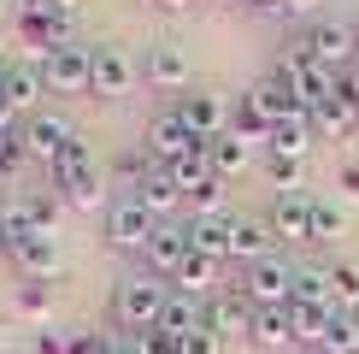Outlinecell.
Listing matches in <instances>:
<instances>
[{
    "instance_id": "cell-1",
    "label": "cell",
    "mask_w": 359,
    "mask_h": 354,
    "mask_svg": "<svg viewBox=\"0 0 359 354\" xmlns=\"http://www.w3.org/2000/svg\"><path fill=\"white\" fill-rule=\"evenodd\" d=\"M48 177H53V195L65 206H77V213H95V206L107 201V177H100V166H95V154H88L83 136L65 142V154L48 166Z\"/></svg>"
},
{
    "instance_id": "cell-2",
    "label": "cell",
    "mask_w": 359,
    "mask_h": 354,
    "mask_svg": "<svg viewBox=\"0 0 359 354\" xmlns=\"http://www.w3.org/2000/svg\"><path fill=\"white\" fill-rule=\"evenodd\" d=\"M165 301H171L165 277L136 272V277H124V284L112 289V319L124 324L130 336H136V331H154V324H159V313H165Z\"/></svg>"
},
{
    "instance_id": "cell-3",
    "label": "cell",
    "mask_w": 359,
    "mask_h": 354,
    "mask_svg": "<svg viewBox=\"0 0 359 354\" xmlns=\"http://www.w3.org/2000/svg\"><path fill=\"white\" fill-rule=\"evenodd\" d=\"M154 230H159V218L147 213L136 195H118V201L107 206V242L124 248V254H142V248L154 242Z\"/></svg>"
},
{
    "instance_id": "cell-4",
    "label": "cell",
    "mask_w": 359,
    "mask_h": 354,
    "mask_svg": "<svg viewBox=\"0 0 359 354\" xmlns=\"http://www.w3.org/2000/svg\"><path fill=\"white\" fill-rule=\"evenodd\" d=\"M130 83H136V59L118 48V41H100V48H88V95L118 100V95H130Z\"/></svg>"
},
{
    "instance_id": "cell-5",
    "label": "cell",
    "mask_w": 359,
    "mask_h": 354,
    "mask_svg": "<svg viewBox=\"0 0 359 354\" xmlns=\"http://www.w3.org/2000/svg\"><path fill=\"white\" fill-rule=\"evenodd\" d=\"M294 48H301L306 59H318L324 71H336V77H341V71L353 65L359 36H353L348 24H312V29H301V41H294Z\"/></svg>"
},
{
    "instance_id": "cell-6",
    "label": "cell",
    "mask_w": 359,
    "mask_h": 354,
    "mask_svg": "<svg viewBox=\"0 0 359 354\" xmlns=\"http://www.w3.org/2000/svg\"><path fill=\"white\" fill-rule=\"evenodd\" d=\"M242 295H248L253 307H289V295H294V272H289L277 254H265V260H253L248 272H242Z\"/></svg>"
},
{
    "instance_id": "cell-7",
    "label": "cell",
    "mask_w": 359,
    "mask_h": 354,
    "mask_svg": "<svg viewBox=\"0 0 359 354\" xmlns=\"http://www.w3.org/2000/svg\"><path fill=\"white\" fill-rule=\"evenodd\" d=\"M201 136L177 118V107L171 112H159L154 124H147V159H159V166H177V159H189V154H201Z\"/></svg>"
},
{
    "instance_id": "cell-8",
    "label": "cell",
    "mask_w": 359,
    "mask_h": 354,
    "mask_svg": "<svg viewBox=\"0 0 359 354\" xmlns=\"http://www.w3.org/2000/svg\"><path fill=\"white\" fill-rule=\"evenodd\" d=\"M177 118H183L201 142H212V136L230 130V100L212 95V88H194V95H177Z\"/></svg>"
},
{
    "instance_id": "cell-9",
    "label": "cell",
    "mask_w": 359,
    "mask_h": 354,
    "mask_svg": "<svg viewBox=\"0 0 359 354\" xmlns=\"http://www.w3.org/2000/svg\"><path fill=\"white\" fill-rule=\"evenodd\" d=\"M18 36H24V48H36V59H48L59 48H71V12H18Z\"/></svg>"
},
{
    "instance_id": "cell-10",
    "label": "cell",
    "mask_w": 359,
    "mask_h": 354,
    "mask_svg": "<svg viewBox=\"0 0 359 354\" xmlns=\"http://www.w3.org/2000/svg\"><path fill=\"white\" fill-rule=\"evenodd\" d=\"M18 130H24V148H29V159H41V166H53V159L65 154V142L77 136V130H71V118H59V112H29Z\"/></svg>"
},
{
    "instance_id": "cell-11",
    "label": "cell",
    "mask_w": 359,
    "mask_h": 354,
    "mask_svg": "<svg viewBox=\"0 0 359 354\" xmlns=\"http://www.w3.org/2000/svg\"><path fill=\"white\" fill-rule=\"evenodd\" d=\"M201 324L218 336V343H230V336H248V324H253V301H248L242 289H218L212 301H206Z\"/></svg>"
},
{
    "instance_id": "cell-12",
    "label": "cell",
    "mask_w": 359,
    "mask_h": 354,
    "mask_svg": "<svg viewBox=\"0 0 359 354\" xmlns=\"http://www.w3.org/2000/svg\"><path fill=\"white\" fill-rule=\"evenodd\" d=\"M41 83H48L53 95H83V88H88V48L71 41V48L48 53V59H41Z\"/></svg>"
},
{
    "instance_id": "cell-13",
    "label": "cell",
    "mask_w": 359,
    "mask_h": 354,
    "mask_svg": "<svg viewBox=\"0 0 359 354\" xmlns=\"http://www.w3.org/2000/svg\"><path fill=\"white\" fill-rule=\"evenodd\" d=\"M265 225H271L277 242H312V195H306V189L277 195L271 213H265Z\"/></svg>"
},
{
    "instance_id": "cell-14",
    "label": "cell",
    "mask_w": 359,
    "mask_h": 354,
    "mask_svg": "<svg viewBox=\"0 0 359 354\" xmlns=\"http://www.w3.org/2000/svg\"><path fill=\"white\" fill-rule=\"evenodd\" d=\"M142 77L154 83V88H171V95H177V88H189V53L177 48V41H154Z\"/></svg>"
},
{
    "instance_id": "cell-15",
    "label": "cell",
    "mask_w": 359,
    "mask_h": 354,
    "mask_svg": "<svg viewBox=\"0 0 359 354\" xmlns=\"http://www.w3.org/2000/svg\"><path fill=\"white\" fill-rule=\"evenodd\" d=\"M142 260H147V272H154V277H177V266L189 260V230L183 225H159L154 242L142 248Z\"/></svg>"
},
{
    "instance_id": "cell-16",
    "label": "cell",
    "mask_w": 359,
    "mask_h": 354,
    "mask_svg": "<svg viewBox=\"0 0 359 354\" xmlns=\"http://www.w3.org/2000/svg\"><path fill=\"white\" fill-rule=\"evenodd\" d=\"M12 260H18V272H24V277L48 284V277L59 272V236H48V230L24 236V242H12Z\"/></svg>"
},
{
    "instance_id": "cell-17",
    "label": "cell",
    "mask_w": 359,
    "mask_h": 354,
    "mask_svg": "<svg viewBox=\"0 0 359 354\" xmlns=\"http://www.w3.org/2000/svg\"><path fill=\"white\" fill-rule=\"evenodd\" d=\"M136 201H142L147 213L159 218V225H165V218L177 213V206H183V189H177V177H171V166H154V171H147L142 183H136Z\"/></svg>"
},
{
    "instance_id": "cell-18",
    "label": "cell",
    "mask_w": 359,
    "mask_h": 354,
    "mask_svg": "<svg viewBox=\"0 0 359 354\" xmlns=\"http://www.w3.org/2000/svg\"><path fill=\"white\" fill-rule=\"evenodd\" d=\"M218 266H224V260H212V254H194V248H189V260L177 266V277H171V284H177V295L212 301V295H218Z\"/></svg>"
},
{
    "instance_id": "cell-19",
    "label": "cell",
    "mask_w": 359,
    "mask_h": 354,
    "mask_svg": "<svg viewBox=\"0 0 359 354\" xmlns=\"http://www.w3.org/2000/svg\"><path fill=\"white\" fill-rule=\"evenodd\" d=\"M41 65H0V95H6V107L12 112H29L41 100Z\"/></svg>"
},
{
    "instance_id": "cell-20",
    "label": "cell",
    "mask_w": 359,
    "mask_h": 354,
    "mask_svg": "<svg viewBox=\"0 0 359 354\" xmlns=\"http://www.w3.org/2000/svg\"><path fill=\"white\" fill-rule=\"evenodd\" d=\"M271 225H265V218H230V260H265L271 254Z\"/></svg>"
},
{
    "instance_id": "cell-21",
    "label": "cell",
    "mask_w": 359,
    "mask_h": 354,
    "mask_svg": "<svg viewBox=\"0 0 359 354\" xmlns=\"http://www.w3.org/2000/svg\"><path fill=\"white\" fill-rule=\"evenodd\" d=\"M306 118H312V130H330V136H353V130H359V107L341 95V88L324 95L318 107H306Z\"/></svg>"
},
{
    "instance_id": "cell-22",
    "label": "cell",
    "mask_w": 359,
    "mask_h": 354,
    "mask_svg": "<svg viewBox=\"0 0 359 354\" xmlns=\"http://www.w3.org/2000/svg\"><path fill=\"white\" fill-rule=\"evenodd\" d=\"M248 336H253L259 348H289V343H294V319H289V307H253Z\"/></svg>"
},
{
    "instance_id": "cell-23",
    "label": "cell",
    "mask_w": 359,
    "mask_h": 354,
    "mask_svg": "<svg viewBox=\"0 0 359 354\" xmlns=\"http://www.w3.org/2000/svg\"><path fill=\"white\" fill-rule=\"evenodd\" d=\"M189 248L194 254H212V260H230V213L218 218H189Z\"/></svg>"
},
{
    "instance_id": "cell-24",
    "label": "cell",
    "mask_w": 359,
    "mask_h": 354,
    "mask_svg": "<svg viewBox=\"0 0 359 354\" xmlns=\"http://www.w3.org/2000/svg\"><path fill=\"white\" fill-rule=\"evenodd\" d=\"M265 148H271V154H283V159H306V148H312V118L294 112V118H283V124H271Z\"/></svg>"
},
{
    "instance_id": "cell-25",
    "label": "cell",
    "mask_w": 359,
    "mask_h": 354,
    "mask_svg": "<svg viewBox=\"0 0 359 354\" xmlns=\"http://www.w3.org/2000/svg\"><path fill=\"white\" fill-rule=\"evenodd\" d=\"M289 319H294V343H306V348H324V336L336 331V307H289Z\"/></svg>"
},
{
    "instance_id": "cell-26",
    "label": "cell",
    "mask_w": 359,
    "mask_h": 354,
    "mask_svg": "<svg viewBox=\"0 0 359 354\" xmlns=\"http://www.w3.org/2000/svg\"><path fill=\"white\" fill-rule=\"evenodd\" d=\"M230 130H236L242 142H265V136H271V112L259 107V95H253V88L230 107Z\"/></svg>"
},
{
    "instance_id": "cell-27",
    "label": "cell",
    "mask_w": 359,
    "mask_h": 354,
    "mask_svg": "<svg viewBox=\"0 0 359 354\" xmlns=\"http://www.w3.org/2000/svg\"><path fill=\"white\" fill-rule=\"evenodd\" d=\"M206 166H212V177H236V171H248V142L236 136V130L212 136V142H206Z\"/></svg>"
},
{
    "instance_id": "cell-28",
    "label": "cell",
    "mask_w": 359,
    "mask_h": 354,
    "mask_svg": "<svg viewBox=\"0 0 359 354\" xmlns=\"http://www.w3.org/2000/svg\"><path fill=\"white\" fill-rule=\"evenodd\" d=\"M289 307H336L330 301V266H301V272H294Z\"/></svg>"
},
{
    "instance_id": "cell-29",
    "label": "cell",
    "mask_w": 359,
    "mask_h": 354,
    "mask_svg": "<svg viewBox=\"0 0 359 354\" xmlns=\"http://www.w3.org/2000/svg\"><path fill=\"white\" fill-rule=\"evenodd\" d=\"M201 313H206V301H194V295H177V289H171L165 313H159V331H171L177 343H183L189 331H201Z\"/></svg>"
},
{
    "instance_id": "cell-30",
    "label": "cell",
    "mask_w": 359,
    "mask_h": 354,
    "mask_svg": "<svg viewBox=\"0 0 359 354\" xmlns=\"http://www.w3.org/2000/svg\"><path fill=\"white\" fill-rule=\"evenodd\" d=\"M336 236H348V213L336 201H312V242H336Z\"/></svg>"
},
{
    "instance_id": "cell-31",
    "label": "cell",
    "mask_w": 359,
    "mask_h": 354,
    "mask_svg": "<svg viewBox=\"0 0 359 354\" xmlns=\"http://www.w3.org/2000/svg\"><path fill=\"white\" fill-rule=\"evenodd\" d=\"M183 206H189L194 218H218V213H224V177H206L201 189H189Z\"/></svg>"
},
{
    "instance_id": "cell-32",
    "label": "cell",
    "mask_w": 359,
    "mask_h": 354,
    "mask_svg": "<svg viewBox=\"0 0 359 354\" xmlns=\"http://www.w3.org/2000/svg\"><path fill=\"white\" fill-rule=\"evenodd\" d=\"M330 301H336V313L359 307V266H330Z\"/></svg>"
},
{
    "instance_id": "cell-33",
    "label": "cell",
    "mask_w": 359,
    "mask_h": 354,
    "mask_svg": "<svg viewBox=\"0 0 359 354\" xmlns=\"http://www.w3.org/2000/svg\"><path fill=\"white\" fill-rule=\"evenodd\" d=\"M265 171H271L277 195H294L306 183V159H283V154H265Z\"/></svg>"
},
{
    "instance_id": "cell-34",
    "label": "cell",
    "mask_w": 359,
    "mask_h": 354,
    "mask_svg": "<svg viewBox=\"0 0 359 354\" xmlns=\"http://www.w3.org/2000/svg\"><path fill=\"white\" fill-rule=\"evenodd\" d=\"M18 313L48 324V313H53V289H48V284H36V277H24V284H18Z\"/></svg>"
},
{
    "instance_id": "cell-35",
    "label": "cell",
    "mask_w": 359,
    "mask_h": 354,
    "mask_svg": "<svg viewBox=\"0 0 359 354\" xmlns=\"http://www.w3.org/2000/svg\"><path fill=\"white\" fill-rule=\"evenodd\" d=\"M0 225H6V236H12V242L36 236V218H29V201H0Z\"/></svg>"
},
{
    "instance_id": "cell-36",
    "label": "cell",
    "mask_w": 359,
    "mask_h": 354,
    "mask_svg": "<svg viewBox=\"0 0 359 354\" xmlns=\"http://www.w3.org/2000/svg\"><path fill=\"white\" fill-rule=\"evenodd\" d=\"M130 348H136V354H183V343H177L171 331H159V324H154V331H136Z\"/></svg>"
},
{
    "instance_id": "cell-37",
    "label": "cell",
    "mask_w": 359,
    "mask_h": 354,
    "mask_svg": "<svg viewBox=\"0 0 359 354\" xmlns=\"http://www.w3.org/2000/svg\"><path fill=\"white\" fill-rule=\"evenodd\" d=\"M318 354H359V324L341 313V319H336V331L324 336V348H318Z\"/></svg>"
},
{
    "instance_id": "cell-38",
    "label": "cell",
    "mask_w": 359,
    "mask_h": 354,
    "mask_svg": "<svg viewBox=\"0 0 359 354\" xmlns=\"http://www.w3.org/2000/svg\"><path fill=\"white\" fill-rule=\"evenodd\" d=\"M24 159H29V148H24V130H0V171H18L24 166Z\"/></svg>"
},
{
    "instance_id": "cell-39",
    "label": "cell",
    "mask_w": 359,
    "mask_h": 354,
    "mask_svg": "<svg viewBox=\"0 0 359 354\" xmlns=\"http://www.w3.org/2000/svg\"><path fill=\"white\" fill-rule=\"evenodd\" d=\"M59 206H65V201H59V195H29V218H36V230H59Z\"/></svg>"
},
{
    "instance_id": "cell-40",
    "label": "cell",
    "mask_w": 359,
    "mask_h": 354,
    "mask_svg": "<svg viewBox=\"0 0 359 354\" xmlns=\"http://www.w3.org/2000/svg\"><path fill=\"white\" fill-rule=\"evenodd\" d=\"M65 348L71 354H112V336L107 331H65Z\"/></svg>"
},
{
    "instance_id": "cell-41",
    "label": "cell",
    "mask_w": 359,
    "mask_h": 354,
    "mask_svg": "<svg viewBox=\"0 0 359 354\" xmlns=\"http://www.w3.org/2000/svg\"><path fill=\"white\" fill-rule=\"evenodd\" d=\"M29 354H71L65 348V331H48V324H41V331L29 336Z\"/></svg>"
},
{
    "instance_id": "cell-42",
    "label": "cell",
    "mask_w": 359,
    "mask_h": 354,
    "mask_svg": "<svg viewBox=\"0 0 359 354\" xmlns=\"http://www.w3.org/2000/svg\"><path fill=\"white\" fill-rule=\"evenodd\" d=\"M183 354H218V336L201 324V331H189V336H183Z\"/></svg>"
},
{
    "instance_id": "cell-43",
    "label": "cell",
    "mask_w": 359,
    "mask_h": 354,
    "mask_svg": "<svg viewBox=\"0 0 359 354\" xmlns=\"http://www.w3.org/2000/svg\"><path fill=\"white\" fill-rule=\"evenodd\" d=\"M336 189H341V195H353V201H359V166H341V171H336Z\"/></svg>"
},
{
    "instance_id": "cell-44",
    "label": "cell",
    "mask_w": 359,
    "mask_h": 354,
    "mask_svg": "<svg viewBox=\"0 0 359 354\" xmlns=\"http://www.w3.org/2000/svg\"><path fill=\"white\" fill-rule=\"evenodd\" d=\"M336 88H341V95H348V100H353V107H359V59H353V65H348V71H341V83H336Z\"/></svg>"
},
{
    "instance_id": "cell-45",
    "label": "cell",
    "mask_w": 359,
    "mask_h": 354,
    "mask_svg": "<svg viewBox=\"0 0 359 354\" xmlns=\"http://www.w3.org/2000/svg\"><path fill=\"white\" fill-rule=\"evenodd\" d=\"M253 12H289V0H248Z\"/></svg>"
},
{
    "instance_id": "cell-46",
    "label": "cell",
    "mask_w": 359,
    "mask_h": 354,
    "mask_svg": "<svg viewBox=\"0 0 359 354\" xmlns=\"http://www.w3.org/2000/svg\"><path fill=\"white\" fill-rule=\"evenodd\" d=\"M53 0H18V12H48Z\"/></svg>"
},
{
    "instance_id": "cell-47",
    "label": "cell",
    "mask_w": 359,
    "mask_h": 354,
    "mask_svg": "<svg viewBox=\"0 0 359 354\" xmlns=\"http://www.w3.org/2000/svg\"><path fill=\"white\" fill-rule=\"evenodd\" d=\"M312 6H318V0H289V12H312Z\"/></svg>"
},
{
    "instance_id": "cell-48",
    "label": "cell",
    "mask_w": 359,
    "mask_h": 354,
    "mask_svg": "<svg viewBox=\"0 0 359 354\" xmlns=\"http://www.w3.org/2000/svg\"><path fill=\"white\" fill-rule=\"evenodd\" d=\"M0 254H12V236H6V225H0Z\"/></svg>"
},
{
    "instance_id": "cell-49",
    "label": "cell",
    "mask_w": 359,
    "mask_h": 354,
    "mask_svg": "<svg viewBox=\"0 0 359 354\" xmlns=\"http://www.w3.org/2000/svg\"><path fill=\"white\" fill-rule=\"evenodd\" d=\"M159 6H165V12H183V6H189V0H159Z\"/></svg>"
},
{
    "instance_id": "cell-50",
    "label": "cell",
    "mask_w": 359,
    "mask_h": 354,
    "mask_svg": "<svg viewBox=\"0 0 359 354\" xmlns=\"http://www.w3.org/2000/svg\"><path fill=\"white\" fill-rule=\"evenodd\" d=\"M53 6H59V12H71V0H53Z\"/></svg>"
},
{
    "instance_id": "cell-51",
    "label": "cell",
    "mask_w": 359,
    "mask_h": 354,
    "mask_svg": "<svg viewBox=\"0 0 359 354\" xmlns=\"http://www.w3.org/2000/svg\"><path fill=\"white\" fill-rule=\"evenodd\" d=\"M6 183H12V177H6V171H0V189H6Z\"/></svg>"
},
{
    "instance_id": "cell-52",
    "label": "cell",
    "mask_w": 359,
    "mask_h": 354,
    "mask_svg": "<svg viewBox=\"0 0 359 354\" xmlns=\"http://www.w3.org/2000/svg\"><path fill=\"white\" fill-rule=\"evenodd\" d=\"M348 319H353V324H359V307H353V313H348Z\"/></svg>"
},
{
    "instance_id": "cell-53",
    "label": "cell",
    "mask_w": 359,
    "mask_h": 354,
    "mask_svg": "<svg viewBox=\"0 0 359 354\" xmlns=\"http://www.w3.org/2000/svg\"><path fill=\"white\" fill-rule=\"evenodd\" d=\"M0 18H6V0H0Z\"/></svg>"
},
{
    "instance_id": "cell-54",
    "label": "cell",
    "mask_w": 359,
    "mask_h": 354,
    "mask_svg": "<svg viewBox=\"0 0 359 354\" xmlns=\"http://www.w3.org/2000/svg\"><path fill=\"white\" fill-rule=\"evenodd\" d=\"M353 36H359V29H353Z\"/></svg>"
}]
</instances>
